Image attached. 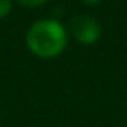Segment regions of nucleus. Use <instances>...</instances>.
Returning <instances> with one entry per match:
<instances>
[{"instance_id":"obj_1","label":"nucleus","mask_w":127,"mask_h":127,"mask_svg":"<svg viewBox=\"0 0 127 127\" xmlns=\"http://www.w3.org/2000/svg\"><path fill=\"white\" fill-rule=\"evenodd\" d=\"M68 42V33L59 21L40 19L33 23L26 33V44L30 51L38 58H56L59 56Z\"/></svg>"},{"instance_id":"obj_2","label":"nucleus","mask_w":127,"mask_h":127,"mask_svg":"<svg viewBox=\"0 0 127 127\" xmlns=\"http://www.w3.org/2000/svg\"><path fill=\"white\" fill-rule=\"evenodd\" d=\"M70 33L77 42L84 45H92L101 37V26L91 16H75L70 21Z\"/></svg>"},{"instance_id":"obj_3","label":"nucleus","mask_w":127,"mask_h":127,"mask_svg":"<svg viewBox=\"0 0 127 127\" xmlns=\"http://www.w3.org/2000/svg\"><path fill=\"white\" fill-rule=\"evenodd\" d=\"M12 7V0H0V18H4L11 12Z\"/></svg>"},{"instance_id":"obj_4","label":"nucleus","mask_w":127,"mask_h":127,"mask_svg":"<svg viewBox=\"0 0 127 127\" xmlns=\"http://www.w3.org/2000/svg\"><path fill=\"white\" fill-rule=\"evenodd\" d=\"M18 2L23 4V5H26V7H38V5L45 4L47 0H18Z\"/></svg>"},{"instance_id":"obj_5","label":"nucleus","mask_w":127,"mask_h":127,"mask_svg":"<svg viewBox=\"0 0 127 127\" xmlns=\"http://www.w3.org/2000/svg\"><path fill=\"white\" fill-rule=\"evenodd\" d=\"M84 4H87V5H96V4H99L101 0H82Z\"/></svg>"}]
</instances>
